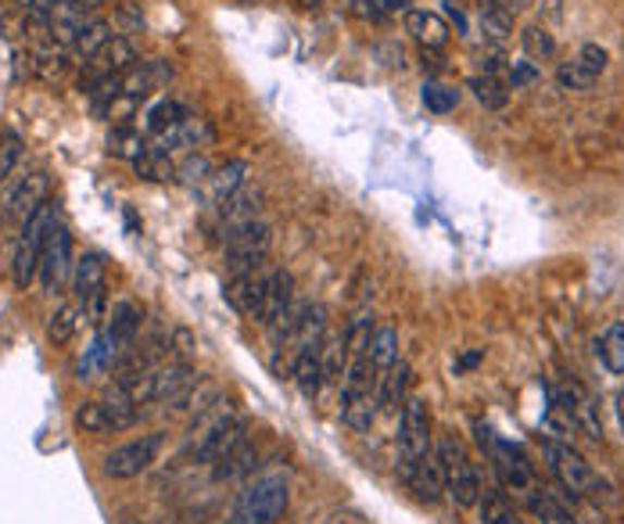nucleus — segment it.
<instances>
[{"mask_svg": "<svg viewBox=\"0 0 624 524\" xmlns=\"http://www.w3.org/2000/svg\"><path fill=\"white\" fill-rule=\"evenodd\" d=\"M248 438V417L230 406V402H212L201 417H194V428L187 431V453L194 463H216L223 460L230 449Z\"/></svg>", "mask_w": 624, "mask_h": 524, "instance_id": "1", "label": "nucleus"}, {"mask_svg": "<svg viewBox=\"0 0 624 524\" xmlns=\"http://www.w3.org/2000/svg\"><path fill=\"white\" fill-rule=\"evenodd\" d=\"M435 460H438V471H442V485L449 499L456 507H477V499H481V474H477V463L470 456L467 442H463L460 435L452 431H442L435 442Z\"/></svg>", "mask_w": 624, "mask_h": 524, "instance_id": "2", "label": "nucleus"}, {"mask_svg": "<svg viewBox=\"0 0 624 524\" xmlns=\"http://www.w3.org/2000/svg\"><path fill=\"white\" fill-rule=\"evenodd\" d=\"M287 503H291L287 478L284 474H266V478H255L237 496V503L223 524H277L287 514Z\"/></svg>", "mask_w": 624, "mask_h": 524, "instance_id": "3", "label": "nucleus"}, {"mask_svg": "<svg viewBox=\"0 0 624 524\" xmlns=\"http://www.w3.org/2000/svg\"><path fill=\"white\" fill-rule=\"evenodd\" d=\"M58 223V209L54 202H44L26 223H22V234L15 241V255H11V280H15L19 291H26L33 284V277L40 273V255H44V241L51 234V227Z\"/></svg>", "mask_w": 624, "mask_h": 524, "instance_id": "4", "label": "nucleus"}, {"mask_svg": "<svg viewBox=\"0 0 624 524\" xmlns=\"http://www.w3.org/2000/svg\"><path fill=\"white\" fill-rule=\"evenodd\" d=\"M399 471L406 474L420 460L431 456V406L420 395H409L399 410Z\"/></svg>", "mask_w": 624, "mask_h": 524, "instance_id": "5", "label": "nucleus"}, {"mask_svg": "<svg viewBox=\"0 0 624 524\" xmlns=\"http://www.w3.org/2000/svg\"><path fill=\"white\" fill-rule=\"evenodd\" d=\"M269 248H273V227H269L266 219H252V223H241V227L227 230L223 259L237 277V273L259 270V266L266 263Z\"/></svg>", "mask_w": 624, "mask_h": 524, "instance_id": "6", "label": "nucleus"}, {"mask_svg": "<svg viewBox=\"0 0 624 524\" xmlns=\"http://www.w3.org/2000/svg\"><path fill=\"white\" fill-rule=\"evenodd\" d=\"M194 381V367L187 360H169V363H158L148 374H140L137 381L122 385L126 395L137 402V406H155V402H169L173 395H180L183 388Z\"/></svg>", "mask_w": 624, "mask_h": 524, "instance_id": "7", "label": "nucleus"}, {"mask_svg": "<svg viewBox=\"0 0 624 524\" xmlns=\"http://www.w3.org/2000/svg\"><path fill=\"white\" fill-rule=\"evenodd\" d=\"M477 438H481V446L488 449V456H492L499 478H503L513 492H531L535 474H531L528 456H524V449L513 446V442H503V438H495V431L481 421H477Z\"/></svg>", "mask_w": 624, "mask_h": 524, "instance_id": "8", "label": "nucleus"}, {"mask_svg": "<svg viewBox=\"0 0 624 524\" xmlns=\"http://www.w3.org/2000/svg\"><path fill=\"white\" fill-rule=\"evenodd\" d=\"M162 431H151V435H140L133 442L112 449L105 456V478L112 482H130V478H140L144 471H151V463L162 453Z\"/></svg>", "mask_w": 624, "mask_h": 524, "instance_id": "9", "label": "nucleus"}, {"mask_svg": "<svg viewBox=\"0 0 624 524\" xmlns=\"http://www.w3.org/2000/svg\"><path fill=\"white\" fill-rule=\"evenodd\" d=\"M546 453H549V467H553L556 482L564 485L571 496H592L599 489L592 463L585 460L571 442H549Z\"/></svg>", "mask_w": 624, "mask_h": 524, "instance_id": "10", "label": "nucleus"}, {"mask_svg": "<svg viewBox=\"0 0 624 524\" xmlns=\"http://www.w3.org/2000/svg\"><path fill=\"white\" fill-rule=\"evenodd\" d=\"M607 62H610L607 47H599V44H582V47H578V54L556 65V83H560V90H574V94L592 90V87H596V80L607 72Z\"/></svg>", "mask_w": 624, "mask_h": 524, "instance_id": "11", "label": "nucleus"}, {"mask_svg": "<svg viewBox=\"0 0 624 524\" xmlns=\"http://www.w3.org/2000/svg\"><path fill=\"white\" fill-rule=\"evenodd\" d=\"M72 270H76V263H72V234L65 223H54L51 234L44 241V255H40V284L44 291H61L72 280Z\"/></svg>", "mask_w": 624, "mask_h": 524, "instance_id": "12", "label": "nucleus"}, {"mask_svg": "<svg viewBox=\"0 0 624 524\" xmlns=\"http://www.w3.org/2000/svg\"><path fill=\"white\" fill-rule=\"evenodd\" d=\"M133 65H137V51H133V44L126 40V36H112L101 51L83 62V69H87V72L79 76V90H87L94 80L122 76V72H130Z\"/></svg>", "mask_w": 624, "mask_h": 524, "instance_id": "13", "label": "nucleus"}, {"mask_svg": "<svg viewBox=\"0 0 624 524\" xmlns=\"http://www.w3.org/2000/svg\"><path fill=\"white\" fill-rule=\"evenodd\" d=\"M44 202H47V173H29V176H22L4 198H0V212H4V219L26 223Z\"/></svg>", "mask_w": 624, "mask_h": 524, "instance_id": "14", "label": "nucleus"}, {"mask_svg": "<svg viewBox=\"0 0 624 524\" xmlns=\"http://www.w3.org/2000/svg\"><path fill=\"white\" fill-rule=\"evenodd\" d=\"M266 277H269V270L237 273L234 280H230V288H227V302L241 316H252V320H259L262 302H266Z\"/></svg>", "mask_w": 624, "mask_h": 524, "instance_id": "15", "label": "nucleus"}, {"mask_svg": "<svg viewBox=\"0 0 624 524\" xmlns=\"http://www.w3.org/2000/svg\"><path fill=\"white\" fill-rule=\"evenodd\" d=\"M323 341H327V334L309 341V345H302L298 356H295V367H291V377H295L298 392L305 399H316V395H320V388L327 385V377H323Z\"/></svg>", "mask_w": 624, "mask_h": 524, "instance_id": "16", "label": "nucleus"}, {"mask_svg": "<svg viewBox=\"0 0 624 524\" xmlns=\"http://www.w3.org/2000/svg\"><path fill=\"white\" fill-rule=\"evenodd\" d=\"M105 338H108V345L115 349V356L122 349H130L133 345V338L140 334V324H144V313H140V306L137 302H130V298H122V302H115L112 306V313L105 316Z\"/></svg>", "mask_w": 624, "mask_h": 524, "instance_id": "17", "label": "nucleus"}, {"mask_svg": "<svg viewBox=\"0 0 624 524\" xmlns=\"http://www.w3.org/2000/svg\"><path fill=\"white\" fill-rule=\"evenodd\" d=\"M262 202H266V194H262L259 184H255V187L244 184V187H237L234 194H230V198L219 202V223H223L227 230L241 227V223H252V219H259Z\"/></svg>", "mask_w": 624, "mask_h": 524, "instance_id": "18", "label": "nucleus"}, {"mask_svg": "<svg viewBox=\"0 0 624 524\" xmlns=\"http://www.w3.org/2000/svg\"><path fill=\"white\" fill-rule=\"evenodd\" d=\"M105 255L101 252H83L76 259V270H72V295L83 306V302H90L97 295H105Z\"/></svg>", "mask_w": 624, "mask_h": 524, "instance_id": "19", "label": "nucleus"}, {"mask_svg": "<svg viewBox=\"0 0 624 524\" xmlns=\"http://www.w3.org/2000/svg\"><path fill=\"white\" fill-rule=\"evenodd\" d=\"M216 133L212 126L205 123V119L198 115H187L183 123H176L169 133H162V137H155V148H162V151H194V148H205L208 141H212Z\"/></svg>", "mask_w": 624, "mask_h": 524, "instance_id": "20", "label": "nucleus"}, {"mask_svg": "<svg viewBox=\"0 0 624 524\" xmlns=\"http://www.w3.org/2000/svg\"><path fill=\"white\" fill-rule=\"evenodd\" d=\"M409 385H413V367L399 356L388 367V374L381 377V385H377V410H381V413H399L402 402L409 399Z\"/></svg>", "mask_w": 624, "mask_h": 524, "instance_id": "21", "label": "nucleus"}, {"mask_svg": "<svg viewBox=\"0 0 624 524\" xmlns=\"http://www.w3.org/2000/svg\"><path fill=\"white\" fill-rule=\"evenodd\" d=\"M291 302H295V277H291L287 270H269V277H266V302H262L259 324L262 327L277 324L280 316L291 309Z\"/></svg>", "mask_w": 624, "mask_h": 524, "instance_id": "22", "label": "nucleus"}, {"mask_svg": "<svg viewBox=\"0 0 624 524\" xmlns=\"http://www.w3.org/2000/svg\"><path fill=\"white\" fill-rule=\"evenodd\" d=\"M406 29L413 33V40L424 47V51H442L449 44V26L442 15L427 8H409L406 11Z\"/></svg>", "mask_w": 624, "mask_h": 524, "instance_id": "23", "label": "nucleus"}, {"mask_svg": "<svg viewBox=\"0 0 624 524\" xmlns=\"http://www.w3.org/2000/svg\"><path fill=\"white\" fill-rule=\"evenodd\" d=\"M402 482H406V489H409L416 499H420V503H427V507H435L438 499H442V492H445L442 471H438L435 453L427 456V460L416 463V467H409L406 474H402Z\"/></svg>", "mask_w": 624, "mask_h": 524, "instance_id": "24", "label": "nucleus"}, {"mask_svg": "<svg viewBox=\"0 0 624 524\" xmlns=\"http://www.w3.org/2000/svg\"><path fill=\"white\" fill-rule=\"evenodd\" d=\"M219 402V388L208 381H191L180 395L169 399V417H201V413Z\"/></svg>", "mask_w": 624, "mask_h": 524, "instance_id": "25", "label": "nucleus"}, {"mask_svg": "<svg viewBox=\"0 0 624 524\" xmlns=\"http://www.w3.org/2000/svg\"><path fill=\"white\" fill-rule=\"evenodd\" d=\"M255 460H259V449H255L252 438H244L241 446H234L223 460L212 463V474L216 482H237V478H248L255 471Z\"/></svg>", "mask_w": 624, "mask_h": 524, "instance_id": "26", "label": "nucleus"}, {"mask_svg": "<svg viewBox=\"0 0 624 524\" xmlns=\"http://www.w3.org/2000/svg\"><path fill=\"white\" fill-rule=\"evenodd\" d=\"M105 151L112 155V158H126V162H137V158L148 151V141H144V133L140 130H133V126H112L108 130V137H105Z\"/></svg>", "mask_w": 624, "mask_h": 524, "instance_id": "27", "label": "nucleus"}, {"mask_svg": "<svg viewBox=\"0 0 624 524\" xmlns=\"http://www.w3.org/2000/svg\"><path fill=\"white\" fill-rule=\"evenodd\" d=\"M366 356H370L374 370L384 377L391 363L399 360V331H395V327H388V324L377 327V331L370 334V341H366Z\"/></svg>", "mask_w": 624, "mask_h": 524, "instance_id": "28", "label": "nucleus"}, {"mask_svg": "<svg viewBox=\"0 0 624 524\" xmlns=\"http://www.w3.org/2000/svg\"><path fill=\"white\" fill-rule=\"evenodd\" d=\"M248 184V162L244 158H234V162L212 169V176H208V191H212V202L219 205L223 198H230L237 187Z\"/></svg>", "mask_w": 624, "mask_h": 524, "instance_id": "29", "label": "nucleus"}, {"mask_svg": "<svg viewBox=\"0 0 624 524\" xmlns=\"http://www.w3.org/2000/svg\"><path fill=\"white\" fill-rule=\"evenodd\" d=\"M183 119H187V108L162 97V101H155L148 112H144V130H148L151 137H162V133H169L176 123H183Z\"/></svg>", "mask_w": 624, "mask_h": 524, "instance_id": "30", "label": "nucleus"}, {"mask_svg": "<svg viewBox=\"0 0 624 524\" xmlns=\"http://www.w3.org/2000/svg\"><path fill=\"white\" fill-rule=\"evenodd\" d=\"M133 169H137L140 180H155V184H166V180H176V166H173V155L155 148V144H148V151H144L137 162H133Z\"/></svg>", "mask_w": 624, "mask_h": 524, "instance_id": "31", "label": "nucleus"}, {"mask_svg": "<svg viewBox=\"0 0 624 524\" xmlns=\"http://www.w3.org/2000/svg\"><path fill=\"white\" fill-rule=\"evenodd\" d=\"M596 352L610 374H624V320H614L596 338Z\"/></svg>", "mask_w": 624, "mask_h": 524, "instance_id": "32", "label": "nucleus"}, {"mask_svg": "<svg viewBox=\"0 0 624 524\" xmlns=\"http://www.w3.org/2000/svg\"><path fill=\"white\" fill-rule=\"evenodd\" d=\"M72 421H76L79 431H90V435H108L115 431V421H112V410H108L105 399H90L83 402V406L72 413Z\"/></svg>", "mask_w": 624, "mask_h": 524, "instance_id": "33", "label": "nucleus"}, {"mask_svg": "<svg viewBox=\"0 0 624 524\" xmlns=\"http://www.w3.org/2000/svg\"><path fill=\"white\" fill-rule=\"evenodd\" d=\"M467 87L474 90V97L481 101L488 112H503V108L510 105V87H506V80L503 76H474Z\"/></svg>", "mask_w": 624, "mask_h": 524, "instance_id": "34", "label": "nucleus"}, {"mask_svg": "<svg viewBox=\"0 0 624 524\" xmlns=\"http://www.w3.org/2000/svg\"><path fill=\"white\" fill-rule=\"evenodd\" d=\"M477 517H481V524H524L503 492H481V499H477Z\"/></svg>", "mask_w": 624, "mask_h": 524, "instance_id": "35", "label": "nucleus"}, {"mask_svg": "<svg viewBox=\"0 0 624 524\" xmlns=\"http://www.w3.org/2000/svg\"><path fill=\"white\" fill-rule=\"evenodd\" d=\"M521 47H524V58H531V62H549V58L556 54V36L535 22V26L521 29Z\"/></svg>", "mask_w": 624, "mask_h": 524, "instance_id": "36", "label": "nucleus"}, {"mask_svg": "<svg viewBox=\"0 0 624 524\" xmlns=\"http://www.w3.org/2000/svg\"><path fill=\"white\" fill-rule=\"evenodd\" d=\"M79 320H83V309H79V302H65L54 316H51V324H47V338L54 341V345H69L72 334L79 331Z\"/></svg>", "mask_w": 624, "mask_h": 524, "instance_id": "37", "label": "nucleus"}, {"mask_svg": "<svg viewBox=\"0 0 624 524\" xmlns=\"http://www.w3.org/2000/svg\"><path fill=\"white\" fill-rule=\"evenodd\" d=\"M420 101H424L427 112H435V115H449V112H456V105H460V90H456V87H449V83L427 80V83H424V90H420Z\"/></svg>", "mask_w": 624, "mask_h": 524, "instance_id": "38", "label": "nucleus"}, {"mask_svg": "<svg viewBox=\"0 0 624 524\" xmlns=\"http://www.w3.org/2000/svg\"><path fill=\"white\" fill-rule=\"evenodd\" d=\"M477 26H481L485 40L506 44L510 33H513V15H510V11H503V8H495V4H485L481 15H477Z\"/></svg>", "mask_w": 624, "mask_h": 524, "instance_id": "39", "label": "nucleus"}, {"mask_svg": "<svg viewBox=\"0 0 624 524\" xmlns=\"http://www.w3.org/2000/svg\"><path fill=\"white\" fill-rule=\"evenodd\" d=\"M528 507H531V514L542 521V524H578L574 521V514L567 507H560L553 496H546V492H535L528 496Z\"/></svg>", "mask_w": 624, "mask_h": 524, "instance_id": "40", "label": "nucleus"}, {"mask_svg": "<svg viewBox=\"0 0 624 524\" xmlns=\"http://www.w3.org/2000/svg\"><path fill=\"white\" fill-rule=\"evenodd\" d=\"M208 176H212V162H208V155L191 151L176 166V184H183V187H201V184H208Z\"/></svg>", "mask_w": 624, "mask_h": 524, "instance_id": "41", "label": "nucleus"}, {"mask_svg": "<svg viewBox=\"0 0 624 524\" xmlns=\"http://www.w3.org/2000/svg\"><path fill=\"white\" fill-rule=\"evenodd\" d=\"M112 36H115V33H112V26L97 19L90 29H83V33L76 36V44H72V54H76V58H94V54L101 51V47H105L108 40H112Z\"/></svg>", "mask_w": 624, "mask_h": 524, "instance_id": "42", "label": "nucleus"}, {"mask_svg": "<svg viewBox=\"0 0 624 524\" xmlns=\"http://www.w3.org/2000/svg\"><path fill=\"white\" fill-rule=\"evenodd\" d=\"M29 62H33V72H36V76L47 80V83L61 80V72L69 69V58H65V51H51V47H36Z\"/></svg>", "mask_w": 624, "mask_h": 524, "instance_id": "43", "label": "nucleus"}, {"mask_svg": "<svg viewBox=\"0 0 624 524\" xmlns=\"http://www.w3.org/2000/svg\"><path fill=\"white\" fill-rule=\"evenodd\" d=\"M542 80V69H538L531 58H521V62H510L506 69V87L510 90H524V87H531V83Z\"/></svg>", "mask_w": 624, "mask_h": 524, "instance_id": "44", "label": "nucleus"}, {"mask_svg": "<svg viewBox=\"0 0 624 524\" xmlns=\"http://www.w3.org/2000/svg\"><path fill=\"white\" fill-rule=\"evenodd\" d=\"M22 158V137L19 133H0V184L11 176V169L19 166Z\"/></svg>", "mask_w": 624, "mask_h": 524, "instance_id": "45", "label": "nucleus"}, {"mask_svg": "<svg viewBox=\"0 0 624 524\" xmlns=\"http://www.w3.org/2000/svg\"><path fill=\"white\" fill-rule=\"evenodd\" d=\"M488 4H495V8L510 11V15H517V11H521V8H528L531 0H488Z\"/></svg>", "mask_w": 624, "mask_h": 524, "instance_id": "46", "label": "nucleus"}, {"mask_svg": "<svg viewBox=\"0 0 624 524\" xmlns=\"http://www.w3.org/2000/svg\"><path fill=\"white\" fill-rule=\"evenodd\" d=\"M327 524H363V517H359V514H352V510H345V514H334Z\"/></svg>", "mask_w": 624, "mask_h": 524, "instance_id": "47", "label": "nucleus"}, {"mask_svg": "<svg viewBox=\"0 0 624 524\" xmlns=\"http://www.w3.org/2000/svg\"><path fill=\"white\" fill-rule=\"evenodd\" d=\"M481 363V352H470V356H463L460 363H456V370H467V367H477Z\"/></svg>", "mask_w": 624, "mask_h": 524, "instance_id": "48", "label": "nucleus"}, {"mask_svg": "<svg viewBox=\"0 0 624 524\" xmlns=\"http://www.w3.org/2000/svg\"><path fill=\"white\" fill-rule=\"evenodd\" d=\"M384 11H409V0H381Z\"/></svg>", "mask_w": 624, "mask_h": 524, "instance_id": "49", "label": "nucleus"}, {"mask_svg": "<svg viewBox=\"0 0 624 524\" xmlns=\"http://www.w3.org/2000/svg\"><path fill=\"white\" fill-rule=\"evenodd\" d=\"M617 417H621V431H624V392H621V399H617Z\"/></svg>", "mask_w": 624, "mask_h": 524, "instance_id": "50", "label": "nucleus"}, {"mask_svg": "<svg viewBox=\"0 0 624 524\" xmlns=\"http://www.w3.org/2000/svg\"><path fill=\"white\" fill-rule=\"evenodd\" d=\"M298 4H302V8H320L323 0H298Z\"/></svg>", "mask_w": 624, "mask_h": 524, "instance_id": "51", "label": "nucleus"}, {"mask_svg": "<svg viewBox=\"0 0 624 524\" xmlns=\"http://www.w3.org/2000/svg\"><path fill=\"white\" fill-rule=\"evenodd\" d=\"M15 4H22V8H29V4H33V0H15Z\"/></svg>", "mask_w": 624, "mask_h": 524, "instance_id": "52", "label": "nucleus"}]
</instances>
